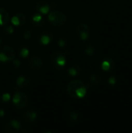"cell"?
<instances>
[{
  "instance_id": "obj_1",
  "label": "cell",
  "mask_w": 132,
  "mask_h": 133,
  "mask_svg": "<svg viewBox=\"0 0 132 133\" xmlns=\"http://www.w3.org/2000/svg\"><path fill=\"white\" fill-rule=\"evenodd\" d=\"M66 90L70 97L80 99L86 95L87 86L80 79H73L68 83Z\"/></svg>"
},
{
  "instance_id": "obj_2",
  "label": "cell",
  "mask_w": 132,
  "mask_h": 133,
  "mask_svg": "<svg viewBox=\"0 0 132 133\" xmlns=\"http://www.w3.org/2000/svg\"><path fill=\"white\" fill-rule=\"evenodd\" d=\"M51 63L56 69H62L67 64L66 55L61 51H54L51 55Z\"/></svg>"
},
{
  "instance_id": "obj_3",
  "label": "cell",
  "mask_w": 132,
  "mask_h": 133,
  "mask_svg": "<svg viewBox=\"0 0 132 133\" xmlns=\"http://www.w3.org/2000/svg\"><path fill=\"white\" fill-rule=\"evenodd\" d=\"M48 21L55 26H61L66 23V15L59 10H52L48 13Z\"/></svg>"
},
{
  "instance_id": "obj_4",
  "label": "cell",
  "mask_w": 132,
  "mask_h": 133,
  "mask_svg": "<svg viewBox=\"0 0 132 133\" xmlns=\"http://www.w3.org/2000/svg\"><path fill=\"white\" fill-rule=\"evenodd\" d=\"M28 103H29V98L25 93L17 91L13 95L12 104L16 109L22 110L25 108L28 105Z\"/></svg>"
},
{
  "instance_id": "obj_5",
  "label": "cell",
  "mask_w": 132,
  "mask_h": 133,
  "mask_svg": "<svg viewBox=\"0 0 132 133\" xmlns=\"http://www.w3.org/2000/svg\"><path fill=\"white\" fill-rule=\"evenodd\" d=\"M15 58H16V53L12 47L5 45L0 48V62H12Z\"/></svg>"
},
{
  "instance_id": "obj_6",
  "label": "cell",
  "mask_w": 132,
  "mask_h": 133,
  "mask_svg": "<svg viewBox=\"0 0 132 133\" xmlns=\"http://www.w3.org/2000/svg\"><path fill=\"white\" fill-rule=\"evenodd\" d=\"M76 36L82 41L88 40L91 36V29L86 23H81L75 28Z\"/></svg>"
},
{
  "instance_id": "obj_7",
  "label": "cell",
  "mask_w": 132,
  "mask_h": 133,
  "mask_svg": "<svg viewBox=\"0 0 132 133\" xmlns=\"http://www.w3.org/2000/svg\"><path fill=\"white\" fill-rule=\"evenodd\" d=\"M21 124L16 119H12L5 124L3 126V131L6 133H16L20 131Z\"/></svg>"
},
{
  "instance_id": "obj_8",
  "label": "cell",
  "mask_w": 132,
  "mask_h": 133,
  "mask_svg": "<svg viewBox=\"0 0 132 133\" xmlns=\"http://www.w3.org/2000/svg\"><path fill=\"white\" fill-rule=\"evenodd\" d=\"M27 65L31 69H40L44 65V61L40 57L37 55H33L29 58L27 61Z\"/></svg>"
},
{
  "instance_id": "obj_9",
  "label": "cell",
  "mask_w": 132,
  "mask_h": 133,
  "mask_svg": "<svg viewBox=\"0 0 132 133\" xmlns=\"http://www.w3.org/2000/svg\"><path fill=\"white\" fill-rule=\"evenodd\" d=\"M31 83V79L27 75H21L17 77L16 80V89H25L27 88Z\"/></svg>"
},
{
  "instance_id": "obj_10",
  "label": "cell",
  "mask_w": 132,
  "mask_h": 133,
  "mask_svg": "<svg viewBox=\"0 0 132 133\" xmlns=\"http://www.w3.org/2000/svg\"><path fill=\"white\" fill-rule=\"evenodd\" d=\"M37 119V113L34 110H28L21 115V120L26 124H32Z\"/></svg>"
},
{
  "instance_id": "obj_11",
  "label": "cell",
  "mask_w": 132,
  "mask_h": 133,
  "mask_svg": "<svg viewBox=\"0 0 132 133\" xmlns=\"http://www.w3.org/2000/svg\"><path fill=\"white\" fill-rule=\"evenodd\" d=\"M54 39V35L51 32L45 30L42 33H40V34L38 36V41L41 45L44 46H47L49 44L51 43V41Z\"/></svg>"
},
{
  "instance_id": "obj_12",
  "label": "cell",
  "mask_w": 132,
  "mask_h": 133,
  "mask_svg": "<svg viewBox=\"0 0 132 133\" xmlns=\"http://www.w3.org/2000/svg\"><path fill=\"white\" fill-rule=\"evenodd\" d=\"M26 17L23 13L21 12H17L16 13L11 19V23L12 25L14 26H22L26 23Z\"/></svg>"
},
{
  "instance_id": "obj_13",
  "label": "cell",
  "mask_w": 132,
  "mask_h": 133,
  "mask_svg": "<svg viewBox=\"0 0 132 133\" xmlns=\"http://www.w3.org/2000/svg\"><path fill=\"white\" fill-rule=\"evenodd\" d=\"M35 8H36V10L37 12H39L42 15H45V14H48L51 12V5L48 4L47 2L40 1L37 3Z\"/></svg>"
},
{
  "instance_id": "obj_14",
  "label": "cell",
  "mask_w": 132,
  "mask_h": 133,
  "mask_svg": "<svg viewBox=\"0 0 132 133\" xmlns=\"http://www.w3.org/2000/svg\"><path fill=\"white\" fill-rule=\"evenodd\" d=\"M31 24L35 27H39V26H43L44 24V15H42L37 12H35L31 17Z\"/></svg>"
},
{
  "instance_id": "obj_15",
  "label": "cell",
  "mask_w": 132,
  "mask_h": 133,
  "mask_svg": "<svg viewBox=\"0 0 132 133\" xmlns=\"http://www.w3.org/2000/svg\"><path fill=\"white\" fill-rule=\"evenodd\" d=\"M9 12L4 8H0V26H4L9 21Z\"/></svg>"
},
{
  "instance_id": "obj_16",
  "label": "cell",
  "mask_w": 132,
  "mask_h": 133,
  "mask_svg": "<svg viewBox=\"0 0 132 133\" xmlns=\"http://www.w3.org/2000/svg\"><path fill=\"white\" fill-rule=\"evenodd\" d=\"M81 72H82V68L79 65H74L70 66L67 71V74L70 77H76L79 75H80Z\"/></svg>"
},
{
  "instance_id": "obj_17",
  "label": "cell",
  "mask_w": 132,
  "mask_h": 133,
  "mask_svg": "<svg viewBox=\"0 0 132 133\" xmlns=\"http://www.w3.org/2000/svg\"><path fill=\"white\" fill-rule=\"evenodd\" d=\"M114 68V63L110 58H106L101 63V69L105 72L112 71Z\"/></svg>"
},
{
  "instance_id": "obj_18",
  "label": "cell",
  "mask_w": 132,
  "mask_h": 133,
  "mask_svg": "<svg viewBox=\"0 0 132 133\" xmlns=\"http://www.w3.org/2000/svg\"><path fill=\"white\" fill-rule=\"evenodd\" d=\"M100 83H101L100 76L98 74H93L89 77L88 87H95L99 86L100 84Z\"/></svg>"
},
{
  "instance_id": "obj_19",
  "label": "cell",
  "mask_w": 132,
  "mask_h": 133,
  "mask_svg": "<svg viewBox=\"0 0 132 133\" xmlns=\"http://www.w3.org/2000/svg\"><path fill=\"white\" fill-rule=\"evenodd\" d=\"M18 54L21 58H26L30 55V48L26 45H22L19 48Z\"/></svg>"
},
{
  "instance_id": "obj_20",
  "label": "cell",
  "mask_w": 132,
  "mask_h": 133,
  "mask_svg": "<svg viewBox=\"0 0 132 133\" xmlns=\"http://www.w3.org/2000/svg\"><path fill=\"white\" fill-rule=\"evenodd\" d=\"M79 119V116L75 111H72V112H70L68 115L67 120H68V122L69 124H75V123L78 122Z\"/></svg>"
},
{
  "instance_id": "obj_21",
  "label": "cell",
  "mask_w": 132,
  "mask_h": 133,
  "mask_svg": "<svg viewBox=\"0 0 132 133\" xmlns=\"http://www.w3.org/2000/svg\"><path fill=\"white\" fill-rule=\"evenodd\" d=\"M3 33L5 35H12L14 33V26L5 24L3 27Z\"/></svg>"
},
{
  "instance_id": "obj_22",
  "label": "cell",
  "mask_w": 132,
  "mask_h": 133,
  "mask_svg": "<svg viewBox=\"0 0 132 133\" xmlns=\"http://www.w3.org/2000/svg\"><path fill=\"white\" fill-rule=\"evenodd\" d=\"M11 99V96L9 93H4L1 95L0 97V101L3 104L9 103Z\"/></svg>"
},
{
  "instance_id": "obj_23",
  "label": "cell",
  "mask_w": 132,
  "mask_h": 133,
  "mask_svg": "<svg viewBox=\"0 0 132 133\" xmlns=\"http://www.w3.org/2000/svg\"><path fill=\"white\" fill-rule=\"evenodd\" d=\"M68 41L64 37H61L58 41V45L61 48H65L68 46Z\"/></svg>"
},
{
  "instance_id": "obj_24",
  "label": "cell",
  "mask_w": 132,
  "mask_h": 133,
  "mask_svg": "<svg viewBox=\"0 0 132 133\" xmlns=\"http://www.w3.org/2000/svg\"><path fill=\"white\" fill-rule=\"evenodd\" d=\"M85 53L87 55H93L95 53V48L91 44L87 45L85 48Z\"/></svg>"
},
{
  "instance_id": "obj_25",
  "label": "cell",
  "mask_w": 132,
  "mask_h": 133,
  "mask_svg": "<svg viewBox=\"0 0 132 133\" xmlns=\"http://www.w3.org/2000/svg\"><path fill=\"white\" fill-rule=\"evenodd\" d=\"M33 37V31L30 29H26L23 31V37L25 40H30Z\"/></svg>"
},
{
  "instance_id": "obj_26",
  "label": "cell",
  "mask_w": 132,
  "mask_h": 133,
  "mask_svg": "<svg viewBox=\"0 0 132 133\" xmlns=\"http://www.w3.org/2000/svg\"><path fill=\"white\" fill-rule=\"evenodd\" d=\"M12 64H13V66H15V67H16V68H19V67H20V65H21V61L19 60V59H18V58H14L12 61Z\"/></svg>"
},
{
  "instance_id": "obj_27",
  "label": "cell",
  "mask_w": 132,
  "mask_h": 133,
  "mask_svg": "<svg viewBox=\"0 0 132 133\" xmlns=\"http://www.w3.org/2000/svg\"><path fill=\"white\" fill-rule=\"evenodd\" d=\"M109 83L110 84H111V85H114L115 83H116V82H117V80H116V79L114 77V76H111L110 79H109Z\"/></svg>"
},
{
  "instance_id": "obj_28",
  "label": "cell",
  "mask_w": 132,
  "mask_h": 133,
  "mask_svg": "<svg viewBox=\"0 0 132 133\" xmlns=\"http://www.w3.org/2000/svg\"><path fill=\"white\" fill-rule=\"evenodd\" d=\"M5 115V111L3 109L0 108V118H2V117H4Z\"/></svg>"
},
{
  "instance_id": "obj_29",
  "label": "cell",
  "mask_w": 132,
  "mask_h": 133,
  "mask_svg": "<svg viewBox=\"0 0 132 133\" xmlns=\"http://www.w3.org/2000/svg\"><path fill=\"white\" fill-rule=\"evenodd\" d=\"M2 37H0V45L2 44Z\"/></svg>"
}]
</instances>
